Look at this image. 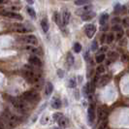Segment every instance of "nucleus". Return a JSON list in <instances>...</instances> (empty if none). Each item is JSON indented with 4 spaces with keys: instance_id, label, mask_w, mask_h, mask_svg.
<instances>
[{
    "instance_id": "obj_1",
    "label": "nucleus",
    "mask_w": 129,
    "mask_h": 129,
    "mask_svg": "<svg viewBox=\"0 0 129 129\" xmlns=\"http://www.w3.org/2000/svg\"><path fill=\"white\" fill-rule=\"evenodd\" d=\"M22 99L27 102H35L39 100V95L36 91H26L22 94Z\"/></svg>"
},
{
    "instance_id": "obj_2",
    "label": "nucleus",
    "mask_w": 129,
    "mask_h": 129,
    "mask_svg": "<svg viewBox=\"0 0 129 129\" xmlns=\"http://www.w3.org/2000/svg\"><path fill=\"white\" fill-rule=\"evenodd\" d=\"M10 101H11L12 105L14 106V108H16L17 110L22 111V112L26 110V105H25V103L23 102V101H24L23 99H22V101H21V100H19V99H17V98L11 97V98H10Z\"/></svg>"
},
{
    "instance_id": "obj_3",
    "label": "nucleus",
    "mask_w": 129,
    "mask_h": 129,
    "mask_svg": "<svg viewBox=\"0 0 129 129\" xmlns=\"http://www.w3.org/2000/svg\"><path fill=\"white\" fill-rule=\"evenodd\" d=\"M84 31L88 38H92L96 32V27L94 24H86L84 26Z\"/></svg>"
},
{
    "instance_id": "obj_4",
    "label": "nucleus",
    "mask_w": 129,
    "mask_h": 129,
    "mask_svg": "<svg viewBox=\"0 0 129 129\" xmlns=\"http://www.w3.org/2000/svg\"><path fill=\"white\" fill-rule=\"evenodd\" d=\"M23 40H24L25 43H27V44H29V45L31 46H37L39 44L38 39L36 38L34 35H27V36H25L23 38Z\"/></svg>"
},
{
    "instance_id": "obj_5",
    "label": "nucleus",
    "mask_w": 129,
    "mask_h": 129,
    "mask_svg": "<svg viewBox=\"0 0 129 129\" xmlns=\"http://www.w3.org/2000/svg\"><path fill=\"white\" fill-rule=\"evenodd\" d=\"M2 16L7 17V18H10V19H19V20H21V19H22V17H21L19 14L15 13V12H2Z\"/></svg>"
},
{
    "instance_id": "obj_6",
    "label": "nucleus",
    "mask_w": 129,
    "mask_h": 129,
    "mask_svg": "<svg viewBox=\"0 0 129 129\" xmlns=\"http://www.w3.org/2000/svg\"><path fill=\"white\" fill-rule=\"evenodd\" d=\"M87 117H88V122L89 124L94 121V118H95V111H94V106L90 105L88 107V110H87Z\"/></svg>"
},
{
    "instance_id": "obj_7",
    "label": "nucleus",
    "mask_w": 129,
    "mask_h": 129,
    "mask_svg": "<svg viewBox=\"0 0 129 129\" xmlns=\"http://www.w3.org/2000/svg\"><path fill=\"white\" fill-rule=\"evenodd\" d=\"M70 17H71V14L68 10H63L62 12V24L63 25H67L69 23V20H70Z\"/></svg>"
},
{
    "instance_id": "obj_8",
    "label": "nucleus",
    "mask_w": 129,
    "mask_h": 129,
    "mask_svg": "<svg viewBox=\"0 0 129 129\" xmlns=\"http://www.w3.org/2000/svg\"><path fill=\"white\" fill-rule=\"evenodd\" d=\"M28 61L33 66H36V67H41L42 66V61L38 56H30Z\"/></svg>"
},
{
    "instance_id": "obj_9",
    "label": "nucleus",
    "mask_w": 129,
    "mask_h": 129,
    "mask_svg": "<svg viewBox=\"0 0 129 129\" xmlns=\"http://www.w3.org/2000/svg\"><path fill=\"white\" fill-rule=\"evenodd\" d=\"M51 105H52V107L53 109L58 110V109L61 108V101H60V99L57 98V97H53V99H52V102H51Z\"/></svg>"
},
{
    "instance_id": "obj_10",
    "label": "nucleus",
    "mask_w": 129,
    "mask_h": 129,
    "mask_svg": "<svg viewBox=\"0 0 129 129\" xmlns=\"http://www.w3.org/2000/svg\"><path fill=\"white\" fill-rule=\"evenodd\" d=\"M95 16H96V14L94 13V12H87V13L84 14L83 16H82V19L84 20V21H88V20H91V19H93V18H95Z\"/></svg>"
},
{
    "instance_id": "obj_11",
    "label": "nucleus",
    "mask_w": 129,
    "mask_h": 129,
    "mask_svg": "<svg viewBox=\"0 0 129 129\" xmlns=\"http://www.w3.org/2000/svg\"><path fill=\"white\" fill-rule=\"evenodd\" d=\"M53 91V85L51 82H48V83H46V85H45V94L47 96H50L51 94H52V92Z\"/></svg>"
},
{
    "instance_id": "obj_12",
    "label": "nucleus",
    "mask_w": 129,
    "mask_h": 129,
    "mask_svg": "<svg viewBox=\"0 0 129 129\" xmlns=\"http://www.w3.org/2000/svg\"><path fill=\"white\" fill-rule=\"evenodd\" d=\"M91 10H92V6H91V5H84V7H83L82 9L78 10L77 14L81 15V16H83L84 14L87 13V12H90Z\"/></svg>"
},
{
    "instance_id": "obj_13",
    "label": "nucleus",
    "mask_w": 129,
    "mask_h": 129,
    "mask_svg": "<svg viewBox=\"0 0 129 129\" xmlns=\"http://www.w3.org/2000/svg\"><path fill=\"white\" fill-rule=\"evenodd\" d=\"M52 19H53L54 22H55L58 26H61V17H60L59 13H57V12H54V13H53V15H52Z\"/></svg>"
},
{
    "instance_id": "obj_14",
    "label": "nucleus",
    "mask_w": 129,
    "mask_h": 129,
    "mask_svg": "<svg viewBox=\"0 0 129 129\" xmlns=\"http://www.w3.org/2000/svg\"><path fill=\"white\" fill-rule=\"evenodd\" d=\"M41 26H42V29L45 33H47L49 31V22H48V19H43L41 20Z\"/></svg>"
},
{
    "instance_id": "obj_15",
    "label": "nucleus",
    "mask_w": 129,
    "mask_h": 129,
    "mask_svg": "<svg viewBox=\"0 0 129 129\" xmlns=\"http://www.w3.org/2000/svg\"><path fill=\"white\" fill-rule=\"evenodd\" d=\"M110 81V77L109 76H102V77L99 79L98 83H99V85L100 86H104L105 84H107V83Z\"/></svg>"
},
{
    "instance_id": "obj_16",
    "label": "nucleus",
    "mask_w": 129,
    "mask_h": 129,
    "mask_svg": "<svg viewBox=\"0 0 129 129\" xmlns=\"http://www.w3.org/2000/svg\"><path fill=\"white\" fill-rule=\"evenodd\" d=\"M98 117H99V120H105L106 117H107V112L103 109H99L98 110Z\"/></svg>"
},
{
    "instance_id": "obj_17",
    "label": "nucleus",
    "mask_w": 129,
    "mask_h": 129,
    "mask_svg": "<svg viewBox=\"0 0 129 129\" xmlns=\"http://www.w3.org/2000/svg\"><path fill=\"white\" fill-rule=\"evenodd\" d=\"M108 19H109V15H108V14H103V15H101L100 19H99L100 25H105L106 22L108 21Z\"/></svg>"
},
{
    "instance_id": "obj_18",
    "label": "nucleus",
    "mask_w": 129,
    "mask_h": 129,
    "mask_svg": "<svg viewBox=\"0 0 129 129\" xmlns=\"http://www.w3.org/2000/svg\"><path fill=\"white\" fill-rule=\"evenodd\" d=\"M57 122H58V124H59V126H61L62 128H64V127H66V126L68 125V119H67L65 116H62Z\"/></svg>"
},
{
    "instance_id": "obj_19",
    "label": "nucleus",
    "mask_w": 129,
    "mask_h": 129,
    "mask_svg": "<svg viewBox=\"0 0 129 129\" xmlns=\"http://www.w3.org/2000/svg\"><path fill=\"white\" fill-rule=\"evenodd\" d=\"M67 64L69 66H72L74 64V56L71 52H68L67 53Z\"/></svg>"
},
{
    "instance_id": "obj_20",
    "label": "nucleus",
    "mask_w": 129,
    "mask_h": 129,
    "mask_svg": "<svg viewBox=\"0 0 129 129\" xmlns=\"http://www.w3.org/2000/svg\"><path fill=\"white\" fill-rule=\"evenodd\" d=\"M104 59H105V54L104 53H100V54H97L96 57H95V61L97 63H101L103 62Z\"/></svg>"
},
{
    "instance_id": "obj_21",
    "label": "nucleus",
    "mask_w": 129,
    "mask_h": 129,
    "mask_svg": "<svg viewBox=\"0 0 129 129\" xmlns=\"http://www.w3.org/2000/svg\"><path fill=\"white\" fill-rule=\"evenodd\" d=\"M89 3V0H76L75 4L77 6H82V5H87Z\"/></svg>"
},
{
    "instance_id": "obj_22",
    "label": "nucleus",
    "mask_w": 129,
    "mask_h": 129,
    "mask_svg": "<svg viewBox=\"0 0 129 129\" xmlns=\"http://www.w3.org/2000/svg\"><path fill=\"white\" fill-rule=\"evenodd\" d=\"M27 13H28V15L31 17V18H33V19H35L36 18V13H35V11H34V9H32L31 7H27Z\"/></svg>"
},
{
    "instance_id": "obj_23",
    "label": "nucleus",
    "mask_w": 129,
    "mask_h": 129,
    "mask_svg": "<svg viewBox=\"0 0 129 129\" xmlns=\"http://www.w3.org/2000/svg\"><path fill=\"white\" fill-rule=\"evenodd\" d=\"M76 85H77V82H76V80H75V79H70V80H69V82H68V86H69V87H71V88H74Z\"/></svg>"
},
{
    "instance_id": "obj_24",
    "label": "nucleus",
    "mask_w": 129,
    "mask_h": 129,
    "mask_svg": "<svg viewBox=\"0 0 129 129\" xmlns=\"http://www.w3.org/2000/svg\"><path fill=\"white\" fill-rule=\"evenodd\" d=\"M73 49H74V52L78 53V52H80L82 51V45H81L80 43H76V44L74 45V48H73Z\"/></svg>"
},
{
    "instance_id": "obj_25",
    "label": "nucleus",
    "mask_w": 129,
    "mask_h": 129,
    "mask_svg": "<svg viewBox=\"0 0 129 129\" xmlns=\"http://www.w3.org/2000/svg\"><path fill=\"white\" fill-rule=\"evenodd\" d=\"M63 116V115L62 114H60V113H55V114H53V116H52V118L54 119V120H56V121H58L61 117Z\"/></svg>"
},
{
    "instance_id": "obj_26",
    "label": "nucleus",
    "mask_w": 129,
    "mask_h": 129,
    "mask_svg": "<svg viewBox=\"0 0 129 129\" xmlns=\"http://www.w3.org/2000/svg\"><path fill=\"white\" fill-rule=\"evenodd\" d=\"M114 35L113 34H108L107 35V37H106V42L108 43V44H110V43H112L113 41H114Z\"/></svg>"
},
{
    "instance_id": "obj_27",
    "label": "nucleus",
    "mask_w": 129,
    "mask_h": 129,
    "mask_svg": "<svg viewBox=\"0 0 129 129\" xmlns=\"http://www.w3.org/2000/svg\"><path fill=\"white\" fill-rule=\"evenodd\" d=\"M96 72L97 74H103L104 72H105V67L102 66V65H99L96 68Z\"/></svg>"
},
{
    "instance_id": "obj_28",
    "label": "nucleus",
    "mask_w": 129,
    "mask_h": 129,
    "mask_svg": "<svg viewBox=\"0 0 129 129\" xmlns=\"http://www.w3.org/2000/svg\"><path fill=\"white\" fill-rule=\"evenodd\" d=\"M25 49L27 50V51H30V52H38V51H37V49H35V48H34L33 46H31V45L25 47Z\"/></svg>"
},
{
    "instance_id": "obj_29",
    "label": "nucleus",
    "mask_w": 129,
    "mask_h": 129,
    "mask_svg": "<svg viewBox=\"0 0 129 129\" xmlns=\"http://www.w3.org/2000/svg\"><path fill=\"white\" fill-rule=\"evenodd\" d=\"M114 31H117V32H119V31H121V27L118 25V24H116V25L113 26V28H112Z\"/></svg>"
},
{
    "instance_id": "obj_30",
    "label": "nucleus",
    "mask_w": 129,
    "mask_h": 129,
    "mask_svg": "<svg viewBox=\"0 0 129 129\" xmlns=\"http://www.w3.org/2000/svg\"><path fill=\"white\" fill-rule=\"evenodd\" d=\"M110 57H114V58H116L117 56H118V54L116 53V52H109V54H108Z\"/></svg>"
},
{
    "instance_id": "obj_31",
    "label": "nucleus",
    "mask_w": 129,
    "mask_h": 129,
    "mask_svg": "<svg viewBox=\"0 0 129 129\" xmlns=\"http://www.w3.org/2000/svg\"><path fill=\"white\" fill-rule=\"evenodd\" d=\"M128 60H129L128 55H126V54H123V55H121V61H122V62H127Z\"/></svg>"
},
{
    "instance_id": "obj_32",
    "label": "nucleus",
    "mask_w": 129,
    "mask_h": 129,
    "mask_svg": "<svg viewBox=\"0 0 129 129\" xmlns=\"http://www.w3.org/2000/svg\"><path fill=\"white\" fill-rule=\"evenodd\" d=\"M100 52H101V53H104V52H108V47H106V46L101 47V48H100Z\"/></svg>"
},
{
    "instance_id": "obj_33",
    "label": "nucleus",
    "mask_w": 129,
    "mask_h": 129,
    "mask_svg": "<svg viewBox=\"0 0 129 129\" xmlns=\"http://www.w3.org/2000/svg\"><path fill=\"white\" fill-rule=\"evenodd\" d=\"M106 127H107V121L105 120V121H103V122L100 124L99 129H106Z\"/></svg>"
},
{
    "instance_id": "obj_34",
    "label": "nucleus",
    "mask_w": 129,
    "mask_h": 129,
    "mask_svg": "<svg viewBox=\"0 0 129 129\" xmlns=\"http://www.w3.org/2000/svg\"><path fill=\"white\" fill-rule=\"evenodd\" d=\"M91 49H92V51H96L97 50V42L96 41H94V42L92 43V45H91Z\"/></svg>"
},
{
    "instance_id": "obj_35",
    "label": "nucleus",
    "mask_w": 129,
    "mask_h": 129,
    "mask_svg": "<svg viewBox=\"0 0 129 129\" xmlns=\"http://www.w3.org/2000/svg\"><path fill=\"white\" fill-rule=\"evenodd\" d=\"M122 22H123V25L125 26V27L129 26V19H124L122 20Z\"/></svg>"
},
{
    "instance_id": "obj_36",
    "label": "nucleus",
    "mask_w": 129,
    "mask_h": 129,
    "mask_svg": "<svg viewBox=\"0 0 129 129\" xmlns=\"http://www.w3.org/2000/svg\"><path fill=\"white\" fill-rule=\"evenodd\" d=\"M17 31H18V32H19V33H24V32H26L27 30H26L25 28H23V27H19V28H18V29H17Z\"/></svg>"
},
{
    "instance_id": "obj_37",
    "label": "nucleus",
    "mask_w": 129,
    "mask_h": 129,
    "mask_svg": "<svg viewBox=\"0 0 129 129\" xmlns=\"http://www.w3.org/2000/svg\"><path fill=\"white\" fill-rule=\"evenodd\" d=\"M57 73H58V77L59 78L64 77V71H62V70H58Z\"/></svg>"
},
{
    "instance_id": "obj_38",
    "label": "nucleus",
    "mask_w": 129,
    "mask_h": 129,
    "mask_svg": "<svg viewBox=\"0 0 129 129\" xmlns=\"http://www.w3.org/2000/svg\"><path fill=\"white\" fill-rule=\"evenodd\" d=\"M122 36H123L122 31H119V32L116 34V38H117V39H121V38H122Z\"/></svg>"
},
{
    "instance_id": "obj_39",
    "label": "nucleus",
    "mask_w": 129,
    "mask_h": 129,
    "mask_svg": "<svg viewBox=\"0 0 129 129\" xmlns=\"http://www.w3.org/2000/svg\"><path fill=\"white\" fill-rule=\"evenodd\" d=\"M112 21H113V23H117V22L119 21V19H118V18H114Z\"/></svg>"
},
{
    "instance_id": "obj_40",
    "label": "nucleus",
    "mask_w": 129,
    "mask_h": 129,
    "mask_svg": "<svg viewBox=\"0 0 129 129\" xmlns=\"http://www.w3.org/2000/svg\"><path fill=\"white\" fill-rule=\"evenodd\" d=\"M126 45V39H123L120 41V46H125Z\"/></svg>"
},
{
    "instance_id": "obj_41",
    "label": "nucleus",
    "mask_w": 129,
    "mask_h": 129,
    "mask_svg": "<svg viewBox=\"0 0 129 129\" xmlns=\"http://www.w3.org/2000/svg\"><path fill=\"white\" fill-rule=\"evenodd\" d=\"M27 1V3H29V4H33L34 3V0H26Z\"/></svg>"
},
{
    "instance_id": "obj_42",
    "label": "nucleus",
    "mask_w": 129,
    "mask_h": 129,
    "mask_svg": "<svg viewBox=\"0 0 129 129\" xmlns=\"http://www.w3.org/2000/svg\"><path fill=\"white\" fill-rule=\"evenodd\" d=\"M53 129H60V128H58V127H55V128H53Z\"/></svg>"
},
{
    "instance_id": "obj_43",
    "label": "nucleus",
    "mask_w": 129,
    "mask_h": 129,
    "mask_svg": "<svg viewBox=\"0 0 129 129\" xmlns=\"http://www.w3.org/2000/svg\"><path fill=\"white\" fill-rule=\"evenodd\" d=\"M128 13H129V10H128Z\"/></svg>"
}]
</instances>
